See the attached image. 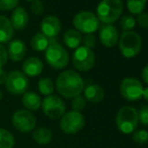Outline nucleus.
Returning <instances> with one entry per match:
<instances>
[{"mask_svg": "<svg viewBox=\"0 0 148 148\" xmlns=\"http://www.w3.org/2000/svg\"><path fill=\"white\" fill-rule=\"evenodd\" d=\"M56 86L59 93L66 99H73L81 94L84 90V80L78 72L66 70L62 72L57 78Z\"/></svg>", "mask_w": 148, "mask_h": 148, "instance_id": "obj_1", "label": "nucleus"}, {"mask_svg": "<svg viewBox=\"0 0 148 148\" xmlns=\"http://www.w3.org/2000/svg\"><path fill=\"white\" fill-rule=\"evenodd\" d=\"M123 12L122 0H102L97 7V17L105 24H111Z\"/></svg>", "mask_w": 148, "mask_h": 148, "instance_id": "obj_2", "label": "nucleus"}, {"mask_svg": "<svg viewBox=\"0 0 148 148\" xmlns=\"http://www.w3.org/2000/svg\"><path fill=\"white\" fill-rule=\"evenodd\" d=\"M45 60L53 69H62L69 64V54L55 39H49V45L45 50Z\"/></svg>", "mask_w": 148, "mask_h": 148, "instance_id": "obj_3", "label": "nucleus"}, {"mask_svg": "<svg viewBox=\"0 0 148 148\" xmlns=\"http://www.w3.org/2000/svg\"><path fill=\"white\" fill-rule=\"evenodd\" d=\"M116 126L124 134H130L136 130L139 119L138 112L130 106L121 108L116 115Z\"/></svg>", "mask_w": 148, "mask_h": 148, "instance_id": "obj_4", "label": "nucleus"}, {"mask_svg": "<svg viewBox=\"0 0 148 148\" xmlns=\"http://www.w3.org/2000/svg\"><path fill=\"white\" fill-rule=\"evenodd\" d=\"M119 47L125 58H133L140 52L142 48V40L135 32H123L119 40Z\"/></svg>", "mask_w": 148, "mask_h": 148, "instance_id": "obj_5", "label": "nucleus"}, {"mask_svg": "<svg viewBox=\"0 0 148 148\" xmlns=\"http://www.w3.org/2000/svg\"><path fill=\"white\" fill-rule=\"evenodd\" d=\"M75 28L78 32L84 34H93L100 28V20L96 14L91 11H81L77 13L73 20Z\"/></svg>", "mask_w": 148, "mask_h": 148, "instance_id": "obj_6", "label": "nucleus"}, {"mask_svg": "<svg viewBox=\"0 0 148 148\" xmlns=\"http://www.w3.org/2000/svg\"><path fill=\"white\" fill-rule=\"evenodd\" d=\"M85 126V118L80 112L71 111L64 114L60 122V127L66 134H76Z\"/></svg>", "mask_w": 148, "mask_h": 148, "instance_id": "obj_7", "label": "nucleus"}, {"mask_svg": "<svg viewBox=\"0 0 148 148\" xmlns=\"http://www.w3.org/2000/svg\"><path fill=\"white\" fill-rule=\"evenodd\" d=\"M73 64L79 71H89L95 65V54L92 49L84 46L77 48L73 55Z\"/></svg>", "mask_w": 148, "mask_h": 148, "instance_id": "obj_8", "label": "nucleus"}, {"mask_svg": "<svg viewBox=\"0 0 148 148\" xmlns=\"http://www.w3.org/2000/svg\"><path fill=\"white\" fill-rule=\"evenodd\" d=\"M4 84L5 88L12 94H23L27 89L29 82L23 72L14 70L7 74Z\"/></svg>", "mask_w": 148, "mask_h": 148, "instance_id": "obj_9", "label": "nucleus"}, {"mask_svg": "<svg viewBox=\"0 0 148 148\" xmlns=\"http://www.w3.org/2000/svg\"><path fill=\"white\" fill-rule=\"evenodd\" d=\"M142 83L136 78L126 77L122 80L120 85L121 94L129 101H136L142 97L143 94Z\"/></svg>", "mask_w": 148, "mask_h": 148, "instance_id": "obj_10", "label": "nucleus"}, {"mask_svg": "<svg viewBox=\"0 0 148 148\" xmlns=\"http://www.w3.org/2000/svg\"><path fill=\"white\" fill-rule=\"evenodd\" d=\"M12 125L19 132L28 133L34 129L36 119L28 110H18L12 116Z\"/></svg>", "mask_w": 148, "mask_h": 148, "instance_id": "obj_11", "label": "nucleus"}, {"mask_svg": "<svg viewBox=\"0 0 148 148\" xmlns=\"http://www.w3.org/2000/svg\"><path fill=\"white\" fill-rule=\"evenodd\" d=\"M41 109L43 114L49 119H59L64 116L66 105L60 97L51 94L41 101Z\"/></svg>", "mask_w": 148, "mask_h": 148, "instance_id": "obj_12", "label": "nucleus"}, {"mask_svg": "<svg viewBox=\"0 0 148 148\" xmlns=\"http://www.w3.org/2000/svg\"><path fill=\"white\" fill-rule=\"evenodd\" d=\"M62 24L60 20L55 15H47L41 20L40 31L49 39H55L60 34Z\"/></svg>", "mask_w": 148, "mask_h": 148, "instance_id": "obj_13", "label": "nucleus"}, {"mask_svg": "<svg viewBox=\"0 0 148 148\" xmlns=\"http://www.w3.org/2000/svg\"><path fill=\"white\" fill-rule=\"evenodd\" d=\"M118 32L112 24H104L100 28V41L105 47L113 48L118 43Z\"/></svg>", "mask_w": 148, "mask_h": 148, "instance_id": "obj_14", "label": "nucleus"}, {"mask_svg": "<svg viewBox=\"0 0 148 148\" xmlns=\"http://www.w3.org/2000/svg\"><path fill=\"white\" fill-rule=\"evenodd\" d=\"M8 58L14 62H19L25 57L26 46L21 40H12L10 41L7 49Z\"/></svg>", "mask_w": 148, "mask_h": 148, "instance_id": "obj_15", "label": "nucleus"}, {"mask_svg": "<svg viewBox=\"0 0 148 148\" xmlns=\"http://www.w3.org/2000/svg\"><path fill=\"white\" fill-rule=\"evenodd\" d=\"M9 20L14 30L21 31L26 28L29 17H28L27 12H26V10L23 7L17 6V7H15L13 9Z\"/></svg>", "mask_w": 148, "mask_h": 148, "instance_id": "obj_16", "label": "nucleus"}, {"mask_svg": "<svg viewBox=\"0 0 148 148\" xmlns=\"http://www.w3.org/2000/svg\"><path fill=\"white\" fill-rule=\"evenodd\" d=\"M43 69V63L40 59L36 57H30L24 61L22 64V71L27 76H38L41 74Z\"/></svg>", "mask_w": 148, "mask_h": 148, "instance_id": "obj_17", "label": "nucleus"}, {"mask_svg": "<svg viewBox=\"0 0 148 148\" xmlns=\"http://www.w3.org/2000/svg\"><path fill=\"white\" fill-rule=\"evenodd\" d=\"M14 36V28L9 18L0 14V44L9 43Z\"/></svg>", "mask_w": 148, "mask_h": 148, "instance_id": "obj_18", "label": "nucleus"}, {"mask_svg": "<svg viewBox=\"0 0 148 148\" xmlns=\"http://www.w3.org/2000/svg\"><path fill=\"white\" fill-rule=\"evenodd\" d=\"M84 93H85V99L87 101H89L90 103H93V104H98L100 101H102L104 99V95H105L103 88L98 84L88 85L85 88Z\"/></svg>", "mask_w": 148, "mask_h": 148, "instance_id": "obj_19", "label": "nucleus"}, {"mask_svg": "<svg viewBox=\"0 0 148 148\" xmlns=\"http://www.w3.org/2000/svg\"><path fill=\"white\" fill-rule=\"evenodd\" d=\"M22 105L28 111H37L41 107V99L37 93L32 91L24 92L22 97Z\"/></svg>", "mask_w": 148, "mask_h": 148, "instance_id": "obj_20", "label": "nucleus"}, {"mask_svg": "<svg viewBox=\"0 0 148 148\" xmlns=\"http://www.w3.org/2000/svg\"><path fill=\"white\" fill-rule=\"evenodd\" d=\"M82 35L77 30H69L64 35V43L70 49H77L82 43Z\"/></svg>", "mask_w": 148, "mask_h": 148, "instance_id": "obj_21", "label": "nucleus"}, {"mask_svg": "<svg viewBox=\"0 0 148 148\" xmlns=\"http://www.w3.org/2000/svg\"><path fill=\"white\" fill-rule=\"evenodd\" d=\"M32 138L38 144L45 145L49 144L51 141L53 134H51V131L49 129L45 128V127H40V128H37L33 131Z\"/></svg>", "mask_w": 148, "mask_h": 148, "instance_id": "obj_22", "label": "nucleus"}, {"mask_svg": "<svg viewBox=\"0 0 148 148\" xmlns=\"http://www.w3.org/2000/svg\"><path fill=\"white\" fill-rule=\"evenodd\" d=\"M31 48H32L34 51L37 52H42L45 51L49 45V39L47 37H45L41 33H37L34 36L32 37L30 42Z\"/></svg>", "mask_w": 148, "mask_h": 148, "instance_id": "obj_23", "label": "nucleus"}, {"mask_svg": "<svg viewBox=\"0 0 148 148\" xmlns=\"http://www.w3.org/2000/svg\"><path fill=\"white\" fill-rule=\"evenodd\" d=\"M38 90L41 94L45 95V97L51 95L55 91V85H53V80L51 78H47V77H43V78L39 79Z\"/></svg>", "mask_w": 148, "mask_h": 148, "instance_id": "obj_24", "label": "nucleus"}, {"mask_svg": "<svg viewBox=\"0 0 148 148\" xmlns=\"http://www.w3.org/2000/svg\"><path fill=\"white\" fill-rule=\"evenodd\" d=\"M14 137L9 131L0 128V148H13Z\"/></svg>", "mask_w": 148, "mask_h": 148, "instance_id": "obj_25", "label": "nucleus"}, {"mask_svg": "<svg viewBox=\"0 0 148 148\" xmlns=\"http://www.w3.org/2000/svg\"><path fill=\"white\" fill-rule=\"evenodd\" d=\"M147 0H127L128 10L133 14H139L143 12Z\"/></svg>", "mask_w": 148, "mask_h": 148, "instance_id": "obj_26", "label": "nucleus"}, {"mask_svg": "<svg viewBox=\"0 0 148 148\" xmlns=\"http://www.w3.org/2000/svg\"><path fill=\"white\" fill-rule=\"evenodd\" d=\"M120 26L123 32H130L136 26V20H135V18L132 15L127 14V15H124L121 18Z\"/></svg>", "mask_w": 148, "mask_h": 148, "instance_id": "obj_27", "label": "nucleus"}, {"mask_svg": "<svg viewBox=\"0 0 148 148\" xmlns=\"http://www.w3.org/2000/svg\"><path fill=\"white\" fill-rule=\"evenodd\" d=\"M85 107H86V99H85L84 97L79 94V95H77V97H73L72 108L74 111L81 112L85 109Z\"/></svg>", "mask_w": 148, "mask_h": 148, "instance_id": "obj_28", "label": "nucleus"}, {"mask_svg": "<svg viewBox=\"0 0 148 148\" xmlns=\"http://www.w3.org/2000/svg\"><path fill=\"white\" fill-rule=\"evenodd\" d=\"M133 141L137 144H146L148 142V132L145 130H139L133 134Z\"/></svg>", "mask_w": 148, "mask_h": 148, "instance_id": "obj_29", "label": "nucleus"}, {"mask_svg": "<svg viewBox=\"0 0 148 148\" xmlns=\"http://www.w3.org/2000/svg\"><path fill=\"white\" fill-rule=\"evenodd\" d=\"M19 0H0V10L8 11L17 7Z\"/></svg>", "mask_w": 148, "mask_h": 148, "instance_id": "obj_30", "label": "nucleus"}, {"mask_svg": "<svg viewBox=\"0 0 148 148\" xmlns=\"http://www.w3.org/2000/svg\"><path fill=\"white\" fill-rule=\"evenodd\" d=\"M45 10V6L43 3L40 0H34V1H31L30 4V11L32 12L35 15H40L41 13Z\"/></svg>", "mask_w": 148, "mask_h": 148, "instance_id": "obj_31", "label": "nucleus"}, {"mask_svg": "<svg viewBox=\"0 0 148 148\" xmlns=\"http://www.w3.org/2000/svg\"><path fill=\"white\" fill-rule=\"evenodd\" d=\"M139 122L142 123L144 126H148V106H143L138 111Z\"/></svg>", "mask_w": 148, "mask_h": 148, "instance_id": "obj_32", "label": "nucleus"}, {"mask_svg": "<svg viewBox=\"0 0 148 148\" xmlns=\"http://www.w3.org/2000/svg\"><path fill=\"white\" fill-rule=\"evenodd\" d=\"M82 42L84 44V47H87L89 49H92L93 47H95L96 44H97V40H96V38L93 34H87L82 39Z\"/></svg>", "mask_w": 148, "mask_h": 148, "instance_id": "obj_33", "label": "nucleus"}, {"mask_svg": "<svg viewBox=\"0 0 148 148\" xmlns=\"http://www.w3.org/2000/svg\"><path fill=\"white\" fill-rule=\"evenodd\" d=\"M135 20L139 24V26L143 28H148V13L141 12V13L137 14V18Z\"/></svg>", "mask_w": 148, "mask_h": 148, "instance_id": "obj_34", "label": "nucleus"}, {"mask_svg": "<svg viewBox=\"0 0 148 148\" xmlns=\"http://www.w3.org/2000/svg\"><path fill=\"white\" fill-rule=\"evenodd\" d=\"M8 60V54L7 50L5 49V47L0 44V68H3V66L6 64Z\"/></svg>", "mask_w": 148, "mask_h": 148, "instance_id": "obj_35", "label": "nucleus"}, {"mask_svg": "<svg viewBox=\"0 0 148 148\" xmlns=\"http://www.w3.org/2000/svg\"><path fill=\"white\" fill-rule=\"evenodd\" d=\"M141 76H142V79L144 80V82L148 84V65H146L144 68H143Z\"/></svg>", "mask_w": 148, "mask_h": 148, "instance_id": "obj_36", "label": "nucleus"}, {"mask_svg": "<svg viewBox=\"0 0 148 148\" xmlns=\"http://www.w3.org/2000/svg\"><path fill=\"white\" fill-rule=\"evenodd\" d=\"M6 77H7V73L5 72V70L3 68H0V84L5 82Z\"/></svg>", "mask_w": 148, "mask_h": 148, "instance_id": "obj_37", "label": "nucleus"}, {"mask_svg": "<svg viewBox=\"0 0 148 148\" xmlns=\"http://www.w3.org/2000/svg\"><path fill=\"white\" fill-rule=\"evenodd\" d=\"M142 97L145 99V101H148V87H146V88L143 89V94Z\"/></svg>", "mask_w": 148, "mask_h": 148, "instance_id": "obj_38", "label": "nucleus"}, {"mask_svg": "<svg viewBox=\"0 0 148 148\" xmlns=\"http://www.w3.org/2000/svg\"><path fill=\"white\" fill-rule=\"evenodd\" d=\"M2 97H3V93L1 92V90H0V99H2Z\"/></svg>", "mask_w": 148, "mask_h": 148, "instance_id": "obj_39", "label": "nucleus"}, {"mask_svg": "<svg viewBox=\"0 0 148 148\" xmlns=\"http://www.w3.org/2000/svg\"><path fill=\"white\" fill-rule=\"evenodd\" d=\"M25 1H30L31 2V1H34V0H25Z\"/></svg>", "mask_w": 148, "mask_h": 148, "instance_id": "obj_40", "label": "nucleus"}]
</instances>
